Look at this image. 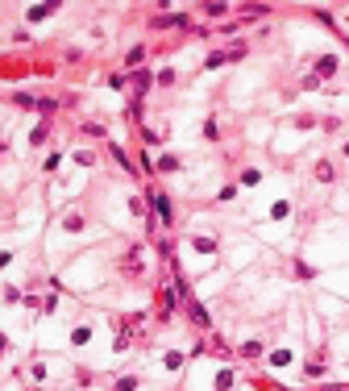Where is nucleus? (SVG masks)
<instances>
[{
  "instance_id": "nucleus-1",
  "label": "nucleus",
  "mask_w": 349,
  "mask_h": 391,
  "mask_svg": "<svg viewBox=\"0 0 349 391\" xmlns=\"http://www.w3.org/2000/svg\"><path fill=\"white\" fill-rule=\"evenodd\" d=\"M150 204H154V212H158V216H162V225H166V220H170V200L154 192V196H150Z\"/></svg>"
},
{
  "instance_id": "nucleus-2",
  "label": "nucleus",
  "mask_w": 349,
  "mask_h": 391,
  "mask_svg": "<svg viewBox=\"0 0 349 391\" xmlns=\"http://www.w3.org/2000/svg\"><path fill=\"white\" fill-rule=\"evenodd\" d=\"M191 320H196V325H208V312L200 308V304H191Z\"/></svg>"
},
{
  "instance_id": "nucleus-3",
  "label": "nucleus",
  "mask_w": 349,
  "mask_h": 391,
  "mask_svg": "<svg viewBox=\"0 0 349 391\" xmlns=\"http://www.w3.org/2000/svg\"><path fill=\"white\" fill-rule=\"evenodd\" d=\"M216 387H220V391L233 387V375H229V370H220V375H216Z\"/></svg>"
},
{
  "instance_id": "nucleus-4",
  "label": "nucleus",
  "mask_w": 349,
  "mask_h": 391,
  "mask_svg": "<svg viewBox=\"0 0 349 391\" xmlns=\"http://www.w3.org/2000/svg\"><path fill=\"white\" fill-rule=\"evenodd\" d=\"M146 88H150V79H146V75H133V92H137V96H142Z\"/></svg>"
},
{
  "instance_id": "nucleus-5",
  "label": "nucleus",
  "mask_w": 349,
  "mask_h": 391,
  "mask_svg": "<svg viewBox=\"0 0 349 391\" xmlns=\"http://www.w3.org/2000/svg\"><path fill=\"white\" fill-rule=\"evenodd\" d=\"M337 71V59H320V75H333Z\"/></svg>"
},
{
  "instance_id": "nucleus-6",
  "label": "nucleus",
  "mask_w": 349,
  "mask_h": 391,
  "mask_svg": "<svg viewBox=\"0 0 349 391\" xmlns=\"http://www.w3.org/2000/svg\"><path fill=\"white\" fill-rule=\"evenodd\" d=\"M46 13H50V5H38V9H29V21H42Z\"/></svg>"
},
{
  "instance_id": "nucleus-7",
  "label": "nucleus",
  "mask_w": 349,
  "mask_h": 391,
  "mask_svg": "<svg viewBox=\"0 0 349 391\" xmlns=\"http://www.w3.org/2000/svg\"><path fill=\"white\" fill-rule=\"evenodd\" d=\"M241 354H250V358H258V354H262V346H258V342H246V346H241Z\"/></svg>"
},
{
  "instance_id": "nucleus-8",
  "label": "nucleus",
  "mask_w": 349,
  "mask_h": 391,
  "mask_svg": "<svg viewBox=\"0 0 349 391\" xmlns=\"http://www.w3.org/2000/svg\"><path fill=\"white\" fill-rule=\"evenodd\" d=\"M0 350H5V337H0Z\"/></svg>"
}]
</instances>
